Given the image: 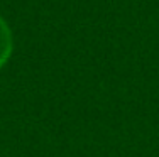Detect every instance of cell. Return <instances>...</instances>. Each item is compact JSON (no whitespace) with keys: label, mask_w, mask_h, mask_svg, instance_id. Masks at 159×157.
<instances>
[{"label":"cell","mask_w":159,"mask_h":157,"mask_svg":"<svg viewBox=\"0 0 159 157\" xmlns=\"http://www.w3.org/2000/svg\"><path fill=\"white\" fill-rule=\"evenodd\" d=\"M14 52V36L7 20L0 15V69L9 63Z\"/></svg>","instance_id":"obj_1"}]
</instances>
